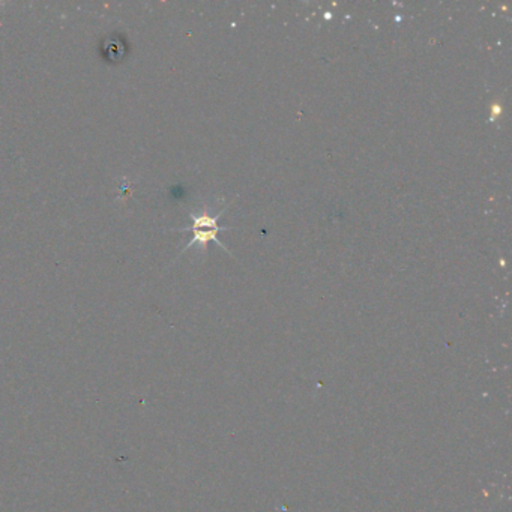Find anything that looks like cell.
Masks as SVG:
<instances>
[{"label":"cell","mask_w":512,"mask_h":512,"mask_svg":"<svg viewBox=\"0 0 512 512\" xmlns=\"http://www.w3.org/2000/svg\"><path fill=\"white\" fill-rule=\"evenodd\" d=\"M222 212L218 213V215H211L209 213L208 208L203 209V212L199 213V215H191V220H193V226L188 227V229H181L182 231H193L194 236L193 239L188 242L185 248L182 249V253H185L186 249L193 247V245L199 244L202 248L206 251L208 249V244L211 240H215L217 244L221 245L222 248H226L224 244H221L218 240V231L221 230V227L218 226V218L221 217ZM227 249V248H226ZM229 251V249H227Z\"/></svg>","instance_id":"obj_1"}]
</instances>
